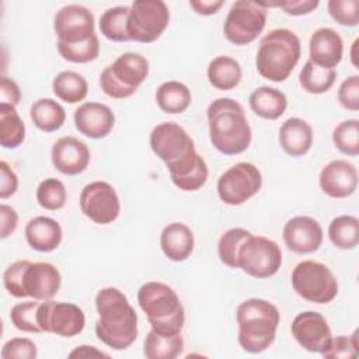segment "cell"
Wrapping results in <instances>:
<instances>
[{
  "instance_id": "23",
  "label": "cell",
  "mask_w": 359,
  "mask_h": 359,
  "mask_svg": "<svg viewBox=\"0 0 359 359\" xmlns=\"http://www.w3.org/2000/svg\"><path fill=\"white\" fill-rule=\"evenodd\" d=\"M25 240L28 245L39 252L55 251L62 243L60 224L48 216H35L25 224Z\"/></svg>"
},
{
  "instance_id": "46",
  "label": "cell",
  "mask_w": 359,
  "mask_h": 359,
  "mask_svg": "<svg viewBox=\"0 0 359 359\" xmlns=\"http://www.w3.org/2000/svg\"><path fill=\"white\" fill-rule=\"evenodd\" d=\"M268 7H279L289 15H306L314 11L318 7V0H289V1H275V3H262Z\"/></svg>"
},
{
  "instance_id": "4",
  "label": "cell",
  "mask_w": 359,
  "mask_h": 359,
  "mask_svg": "<svg viewBox=\"0 0 359 359\" xmlns=\"http://www.w3.org/2000/svg\"><path fill=\"white\" fill-rule=\"evenodd\" d=\"M300 55L299 36L289 28H275L261 39L255 56V67L264 79L280 83L290 76Z\"/></svg>"
},
{
  "instance_id": "48",
  "label": "cell",
  "mask_w": 359,
  "mask_h": 359,
  "mask_svg": "<svg viewBox=\"0 0 359 359\" xmlns=\"http://www.w3.org/2000/svg\"><path fill=\"white\" fill-rule=\"evenodd\" d=\"M18 224V215L14 208L1 203L0 205V237L4 240L11 236Z\"/></svg>"
},
{
  "instance_id": "49",
  "label": "cell",
  "mask_w": 359,
  "mask_h": 359,
  "mask_svg": "<svg viewBox=\"0 0 359 359\" xmlns=\"http://www.w3.org/2000/svg\"><path fill=\"white\" fill-rule=\"evenodd\" d=\"M0 97L1 104H8L17 107L21 101V91L18 84L8 77H1L0 80Z\"/></svg>"
},
{
  "instance_id": "18",
  "label": "cell",
  "mask_w": 359,
  "mask_h": 359,
  "mask_svg": "<svg viewBox=\"0 0 359 359\" xmlns=\"http://www.w3.org/2000/svg\"><path fill=\"white\" fill-rule=\"evenodd\" d=\"M321 191L330 198L342 199L351 196L358 187V170L346 160H332L325 164L318 175Z\"/></svg>"
},
{
  "instance_id": "6",
  "label": "cell",
  "mask_w": 359,
  "mask_h": 359,
  "mask_svg": "<svg viewBox=\"0 0 359 359\" xmlns=\"http://www.w3.org/2000/svg\"><path fill=\"white\" fill-rule=\"evenodd\" d=\"M153 153L167 165L171 181L182 177L194 168L202 156L188 132L175 122H161L150 133Z\"/></svg>"
},
{
  "instance_id": "30",
  "label": "cell",
  "mask_w": 359,
  "mask_h": 359,
  "mask_svg": "<svg viewBox=\"0 0 359 359\" xmlns=\"http://www.w3.org/2000/svg\"><path fill=\"white\" fill-rule=\"evenodd\" d=\"M53 94L63 102L77 104L88 94V84L84 76L73 70H63L52 80Z\"/></svg>"
},
{
  "instance_id": "39",
  "label": "cell",
  "mask_w": 359,
  "mask_h": 359,
  "mask_svg": "<svg viewBox=\"0 0 359 359\" xmlns=\"http://www.w3.org/2000/svg\"><path fill=\"white\" fill-rule=\"evenodd\" d=\"M59 55L72 63H88L98 57L100 55V42L97 34L90 39L79 43H63L57 42Z\"/></svg>"
},
{
  "instance_id": "41",
  "label": "cell",
  "mask_w": 359,
  "mask_h": 359,
  "mask_svg": "<svg viewBox=\"0 0 359 359\" xmlns=\"http://www.w3.org/2000/svg\"><path fill=\"white\" fill-rule=\"evenodd\" d=\"M327 8L331 18L344 27H356L359 22L358 0H330Z\"/></svg>"
},
{
  "instance_id": "11",
  "label": "cell",
  "mask_w": 359,
  "mask_h": 359,
  "mask_svg": "<svg viewBox=\"0 0 359 359\" xmlns=\"http://www.w3.org/2000/svg\"><path fill=\"white\" fill-rule=\"evenodd\" d=\"M282 265V250L276 241L251 234L238 250V268L257 279L273 276Z\"/></svg>"
},
{
  "instance_id": "3",
  "label": "cell",
  "mask_w": 359,
  "mask_h": 359,
  "mask_svg": "<svg viewBox=\"0 0 359 359\" xmlns=\"http://www.w3.org/2000/svg\"><path fill=\"white\" fill-rule=\"evenodd\" d=\"M238 325V344L250 353L266 351L275 341L280 321L279 310L265 299L251 297L238 304L236 310Z\"/></svg>"
},
{
  "instance_id": "2",
  "label": "cell",
  "mask_w": 359,
  "mask_h": 359,
  "mask_svg": "<svg viewBox=\"0 0 359 359\" xmlns=\"http://www.w3.org/2000/svg\"><path fill=\"white\" fill-rule=\"evenodd\" d=\"M209 137L213 147L226 156H236L248 149L252 139L244 108L233 98L212 101L206 111Z\"/></svg>"
},
{
  "instance_id": "29",
  "label": "cell",
  "mask_w": 359,
  "mask_h": 359,
  "mask_svg": "<svg viewBox=\"0 0 359 359\" xmlns=\"http://www.w3.org/2000/svg\"><path fill=\"white\" fill-rule=\"evenodd\" d=\"M29 116L34 125L42 132H56L66 121L65 108L53 98H39L32 102Z\"/></svg>"
},
{
  "instance_id": "21",
  "label": "cell",
  "mask_w": 359,
  "mask_h": 359,
  "mask_svg": "<svg viewBox=\"0 0 359 359\" xmlns=\"http://www.w3.org/2000/svg\"><path fill=\"white\" fill-rule=\"evenodd\" d=\"M76 129L90 137L102 139L111 133L115 125V115L112 109L101 102H84L73 115Z\"/></svg>"
},
{
  "instance_id": "7",
  "label": "cell",
  "mask_w": 359,
  "mask_h": 359,
  "mask_svg": "<svg viewBox=\"0 0 359 359\" xmlns=\"http://www.w3.org/2000/svg\"><path fill=\"white\" fill-rule=\"evenodd\" d=\"M149 76V60L136 52L122 53L100 76L101 90L111 98L132 97Z\"/></svg>"
},
{
  "instance_id": "10",
  "label": "cell",
  "mask_w": 359,
  "mask_h": 359,
  "mask_svg": "<svg viewBox=\"0 0 359 359\" xmlns=\"http://www.w3.org/2000/svg\"><path fill=\"white\" fill-rule=\"evenodd\" d=\"M129 7L128 35L130 41L151 43L168 27L170 10L163 0H136Z\"/></svg>"
},
{
  "instance_id": "22",
  "label": "cell",
  "mask_w": 359,
  "mask_h": 359,
  "mask_svg": "<svg viewBox=\"0 0 359 359\" xmlns=\"http://www.w3.org/2000/svg\"><path fill=\"white\" fill-rule=\"evenodd\" d=\"M309 60H311L313 63L321 67L335 69L342 60L344 41L335 29L321 27L311 34L309 42Z\"/></svg>"
},
{
  "instance_id": "40",
  "label": "cell",
  "mask_w": 359,
  "mask_h": 359,
  "mask_svg": "<svg viewBox=\"0 0 359 359\" xmlns=\"http://www.w3.org/2000/svg\"><path fill=\"white\" fill-rule=\"evenodd\" d=\"M41 300H29L17 303L10 310V321L13 325L22 331L29 334H39L42 332L38 325V307Z\"/></svg>"
},
{
  "instance_id": "20",
  "label": "cell",
  "mask_w": 359,
  "mask_h": 359,
  "mask_svg": "<svg viewBox=\"0 0 359 359\" xmlns=\"http://www.w3.org/2000/svg\"><path fill=\"white\" fill-rule=\"evenodd\" d=\"M62 276L50 262H29L24 272V296L35 300H49L59 292Z\"/></svg>"
},
{
  "instance_id": "12",
  "label": "cell",
  "mask_w": 359,
  "mask_h": 359,
  "mask_svg": "<svg viewBox=\"0 0 359 359\" xmlns=\"http://www.w3.org/2000/svg\"><path fill=\"white\" fill-rule=\"evenodd\" d=\"M262 187L259 168L248 161H240L227 168L217 180V195L222 202L238 206L251 199Z\"/></svg>"
},
{
  "instance_id": "25",
  "label": "cell",
  "mask_w": 359,
  "mask_h": 359,
  "mask_svg": "<svg viewBox=\"0 0 359 359\" xmlns=\"http://www.w3.org/2000/svg\"><path fill=\"white\" fill-rule=\"evenodd\" d=\"M313 128L302 118L286 119L279 128V144L292 157H302L313 146Z\"/></svg>"
},
{
  "instance_id": "9",
  "label": "cell",
  "mask_w": 359,
  "mask_h": 359,
  "mask_svg": "<svg viewBox=\"0 0 359 359\" xmlns=\"http://www.w3.org/2000/svg\"><path fill=\"white\" fill-rule=\"evenodd\" d=\"M266 24V7L262 1L240 0L231 4L223 24L226 39L243 46L254 42Z\"/></svg>"
},
{
  "instance_id": "36",
  "label": "cell",
  "mask_w": 359,
  "mask_h": 359,
  "mask_svg": "<svg viewBox=\"0 0 359 359\" xmlns=\"http://www.w3.org/2000/svg\"><path fill=\"white\" fill-rule=\"evenodd\" d=\"M251 234V231L243 227H233L224 231L217 243V254L220 261L230 268H238V250Z\"/></svg>"
},
{
  "instance_id": "1",
  "label": "cell",
  "mask_w": 359,
  "mask_h": 359,
  "mask_svg": "<svg viewBox=\"0 0 359 359\" xmlns=\"http://www.w3.org/2000/svg\"><path fill=\"white\" fill-rule=\"evenodd\" d=\"M98 339L115 351L129 348L137 338V314L128 297L116 287L108 286L95 294Z\"/></svg>"
},
{
  "instance_id": "50",
  "label": "cell",
  "mask_w": 359,
  "mask_h": 359,
  "mask_svg": "<svg viewBox=\"0 0 359 359\" xmlns=\"http://www.w3.org/2000/svg\"><path fill=\"white\" fill-rule=\"evenodd\" d=\"M223 0H191L189 7L199 15H212L216 14L222 7Z\"/></svg>"
},
{
  "instance_id": "28",
  "label": "cell",
  "mask_w": 359,
  "mask_h": 359,
  "mask_svg": "<svg viewBox=\"0 0 359 359\" xmlns=\"http://www.w3.org/2000/svg\"><path fill=\"white\" fill-rule=\"evenodd\" d=\"M191 90L181 81L170 80L158 86L156 91V102L165 114H182L191 105Z\"/></svg>"
},
{
  "instance_id": "26",
  "label": "cell",
  "mask_w": 359,
  "mask_h": 359,
  "mask_svg": "<svg viewBox=\"0 0 359 359\" xmlns=\"http://www.w3.org/2000/svg\"><path fill=\"white\" fill-rule=\"evenodd\" d=\"M248 104L252 112L259 118L275 121L285 114L287 108V98L278 88L261 86L250 94Z\"/></svg>"
},
{
  "instance_id": "19",
  "label": "cell",
  "mask_w": 359,
  "mask_h": 359,
  "mask_svg": "<svg viewBox=\"0 0 359 359\" xmlns=\"http://www.w3.org/2000/svg\"><path fill=\"white\" fill-rule=\"evenodd\" d=\"M90 149L74 136L59 137L50 151L53 167L65 175H77L87 170L90 164Z\"/></svg>"
},
{
  "instance_id": "34",
  "label": "cell",
  "mask_w": 359,
  "mask_h": 359,
  "mask_svg": "<svg viewBox=\"0 0 359 359\" xmlns=\"http://www.w3.org/2000/svg\"><path fill=\"white\" fill-rule=\"evenodd\" d=\"M128 6H115L107 8L100 17V31L101 34L114 42H126L130 41L128 35V18H129Z\"/></svg>"
},
{
  "instance_id": "14",
  "label": "cell",
  "mask_w": 359,
  "mask_h": 359,
  "mask_svg": "<svg viewBox=\"0 0 359 359\" xmlns=\"http://www.w3.org/2000/svg\"><path fill=\"white\" fill-rule=\"evenodd\" d=\"M83 215L97 224H109L121 213V202L115 188L105 181H93L80 192Z\"/></svg>"
},
{
  "instance_id": "8",
  "label": "cell",
  "mask_w": 359,
  "mask_h": 359,
  "mask_svg": "<svg viewBox=\"0 0 359 359\" xmlns=\"http://www.w3.org/2000/svg\"><path fill=\"white\" fill-rule=\"evenodd\" d=\"M293 290L304 300L316 304L331 303L338 294V282L331 269L317 261L306 259L292 271Z\"/></svg>"
},
{
  "instance_id": "38",
  "label": "cell",
  "mask_w": 359,
  "mask_h": 359,
  "mask_svg": "<svg viewBox=\"0 0 359 359\" xmlns=\"http://www.w3.org/2000/svg\"><path fill=\"white\" fill-rule=\"evenodd\" d=\"M67 191L65 184L57 178H46L36 188V202L46 210H59L66 205Z\"/></svg>"
},
{
  "instance_id": "52",
  "label": "cell",
  "mask_w": 359,
  "mask_h": 359,
  "mask_svg": "<svg viewBox=\"0 0 359 359\" xmlns=\"http://www.w3.org/2000/svg\"><path fill=\"white\" fill-rule=\"evenodd\" d=\"M358 39H355V42L352 43V52H351V59H352V63H353V66L355 67H358V62H356V52H355V49H356V46H358Z\"/></svg>"
},
{
  "instance_id": "31",
  "label": "cell",
  "mask_w": 359,
  "mask_h": 359,
  "mask_svg": "<svg viewBox=\"0 0 359 359\" xmlns=\"http://www.w3.org/2000/svg\"><path fill=\"white\" fill-rule=\"evenodd\" d=\"M184 351V339L181 334L161 335L154 330H150L144 344L143 353L147 359H174Z\"/></svg>"
},
{
  "instance_id": "35",
  "label": "cell",
  "mask_w": 359,
  "mask_h": 359,
  "mask_svg": "<svg viewBox=\"0 0 359 359\" xmlns=\"http://www.w3.org/2000/svg\"><path fill=\"white\" fill-rule=\"evenodd\" d=\"M337 80V70L321 67L311 60H307L300 70L299 81L304 91L310 94L327 93Z\"/></svg>"
},
{
  "instance_id": "32",
  "label": "cell",
  "mask_w": 359,
  "mask_h": 359,
  "mask_svg": "<svg viewBox=\"0 0 359 359\" xmlns=\"http://www.w3.org/2000/svg\"><path fill=\"white\" fill-rule=\"evenodd\" d=\"M25 139V123L15 107L0 102V144L4 149H17Z\"/></svg>"
},
{
  "instance_id": "51",
  "label": "cell",
  "mask_w": 359,
  "mask_h": 359,
  "mask_svg": "<svg viewBox=\"0 0 359 359\" xmlns=\"http://www.w3.org/2000/svg\"><path fill=\"white\" fill-rule=\"evenodd\" d=\"M70 359L73 358H80V359H88V358H109L107 353H104L102 351H98L95 346L93 345H80L76 346L69 355Z\"/></svg>"
},
{
  "instance_id": "33",
  "label": "cell",
  "mask_w": 359,
  "mask_h": 359,
  "mask_svg": "<svg viewBox=\"0 0 359 359\" xmlns=\"http://www.w3.org/2000/svg\"><path fill=\"white\" fill-rule=\"evenodd\" d=\"M328 238L339 250H352L359 244V220L352 215H341L331 220Z\"/></svg>"
},
{
  "instance_id": "27",
  "label": "cell",
  "mask_w": 359,
  "mask_h": 359,
  "mask_svg": "<svg viewBox=\"0 0 359 359\" xmlns=\"http://www.w3.org/2000/svg\"><path fill=\"white\" fill-rule=\"evenodd\" d=\"M206 74L210 86L222 91H229L240 84L243 69L236 59L223 55L209 62Z\"/></svg>"
},
{
  "instance_id": "17",
  "label": "cell",
  "mask_w": 359,
  "mask_h": 359,
  "mask_svg": "<svg viewBox=\"0 0 359 359\" xmlns=\"http://www.w3.org/2000/svg\"><path fill=\"white\" fill-rule=\"evenodd\" d=\"M285 245L296 254H310L321 247L324 233L321 224L310 216L289 219L282 230Z\"/></svg>"
},
{
  "instance_id": "37",
  "label": "cell",
  "mask_w": 359,
  "mask_h": 359,
  "mask_svg": "<svg viewBox=\"0 0 359 359\" xmlns=\"http://www.w3.org/2000/svg\"><path fill=\"white\" fill-rule=\"evenodd\" d=\"M332 142L335 147L346 156L359 154V121L356 118L339 122L332 132Z\"/></svg>"
},
{
  "instance_id": "44",
  "label": "cell",
  "mask_w": 359,
  "mask_h": 359,
  "mask_svg": "<svg viewBox=\"0 0 359 359\" xmlns=\"http://www.w3.org/2000/svg\"><path fill=\"white\" fill-rule=\"evenodd\" d=\"M3 359H35L38 349L29 338H11L1 348Z\"/></svg>"
},
{
  "instance_id": "43",
  "label": "cell",
  "mask_w": 359,
  "mask_h": 359,
  "mask_svg": "<svg viewBox=\"0 0 359 359\" xmlns=\"http://www.w3.org/2000/svg\"><path fill=\"white\" fill-rule=\"evenodd\" d=\"M29 262L31 261L28 259H18L11 265H8L3 273V285L6 290L14 297H18V299L25 297L22 282H24L25 268L28 266Z\"/></svg>"
},
{
  "instance_id": "45",
  "label": "cell",
  "mask_w": 359,
  "mask_h": 359,
  "mask_svg": "<svg viewBox=\"0 0 359 359\" xmlns=\"http://www.w3.org/2000/svg\"><path fill=\"white\" fill-rule=\"evenodd\" d=\"M339 104L349 111H359V76L353 74L345 79L338 88Z\"/></svg>"
},
{
  "instance_id": "16",
  "label": "cell",
  "mask_w": 359,
  "mask_h": 359,
  "mask_svg": "<svg viewBox=\"0 0 359 359\" xmlns=\"http://www.w3.org/2000/svg\"><path fill=\"white\" fill-rule=\"evenodd\" d=\"M292 335L296 342L313 353H324L332 339L325 317L317 311H302L292 321Z\"/></svg>"
},
{
  "instance_id": "24",
  "label": "cell",
  "mask_w": 359,
  "mask_h": 359,
  "mask_svg": "<svg viewBox=\"0 0 359 359\" xmlns=\"http://www.w3.org/2000/svg\"><path fill=\"white\" fill-rule=\"evenodd\" d=\"M160 247L163 254L174 262H182L194 251L195 237L192 230L180 222L167 224L160 234Z\"/></svg>"
},
{
  "instance_id": "13",
  "label": "cell",
  "mask_w": 359,
  "mask_h": 359,
  "mask_svg": "<svg viewBox=\"0 0 359 359\" xmlns=\"http://www.w3.org/2000/svg\"><path fill=\"white\" fill-rule=\"evenodd\" d=\"M38 325L42 332L72 338L86 325L84 311L74 303L41 300L38 307Z\"/></svg>"
},
{
  "instance_id": "5",
  "label": "cell",
  "mask_w": 359,
  "mask_h": 359,
  "mask_svg": "<svg viewBox=\"0 0 359 359\" xmlns=\"http://www.w3.org/2000/svg\"><path fill=\"white\" fill-rule=\"evenodd\" d=\"M137 303L151 330L161 335L181 334L185 311L175 290L158 280L143 283L137 290Z\"/></svg>"
},
{
  "instance_id": "47",
  "label": "cell",
  "mask_w": 359,
  "mask_h": 359,
  "mask_svg": "<svg viewBox=\"0 0 359 359\" xmlns=\"http://www.w3.org/2000/svg\"><path fill=\"white\" fill-rule=\"evenodd\" d=\"M18 189V177L13 168L6 163L0 161V198L7 199L13 196Z\"/></svg>"
},
{
  "instance_id": "15",
  "label": "cell",
  "mask_w": 359,
  "mask_h": 359,
  "mask_svg": "<svg viewBox=\"0 0 359 359\" xmlns=\"http://www.w3.org/2000/svg\"><path fill=\"white\" fill-rule=\"evenodd\" d=\"M53 29L57 36V42H84L95 35L94 15L81 4L63 6L55 15Z\"/></svg>"
},
{
  "instance_id": "42",
  "label": "cell",
  "mask_w": 359,
  "mask_h": 359,
  "mask_svg": "<svg viewBox=\"0 0 359 359\" xmlns=\"http://www.w3.org/2000/svg\"><path fill=\"white\" fill-rule=\"evenodd\" d=\"M359 344H358V331L352 335H338L332 337L328 349L321 353L327 359H353L358 356Z\"/></svg>"
}]
</instances>
